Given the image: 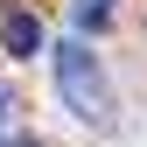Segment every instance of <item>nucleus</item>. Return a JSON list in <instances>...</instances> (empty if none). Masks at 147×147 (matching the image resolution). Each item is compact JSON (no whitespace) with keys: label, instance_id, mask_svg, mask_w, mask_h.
Segmentation results:
<instances>
[{"label":"nucleus","instance_id":"nucleus-1","mask_svg":"<svg viewBox=\"0 0 147 147\" xmlns=\"http://www.w3.org/2000/svg\"><path fill=\"white\" fill-rule=\"evenodd\" d=\"M56 91H63V105L84 126H105V119H112V77H105L98 49H91L84 35H63V49H56Z\"/></svg>","mask_w":147,"mask_h":147},{"label":"nucleus","instance_id":"nucleus-2","mask_svg":"<svg viewBox=\"0 0 147 147\" xmlns=\"http://www.w3.org/2000/svg\"><path fill=\"white\" fill-rule=\"evenodd\" d=\"M0 49H7V56H35V49H42V21H35L28 7L0 14Z\"/></svg>","mask_w":147,"mask_h":147},{"label":"nucleus","instance_id":"nucleus-3","mask_svg":"<svg viewBox=\"0 0 147 147\" xmlns=\"http://www.w3.org/2000/svg\"><path fill=\"white\" fill-rule=\"evenodd\" d=\"M70 21H77V35H98L119 21V0H70Z\"/></svg>","mask_w":147,"mask_h":147}]
</instances>
